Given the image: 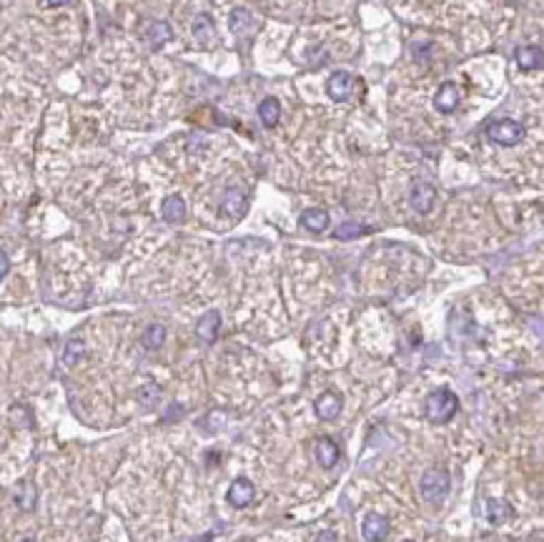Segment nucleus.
<instances>
[{"label": "nucleus", "mask_w": 544, "mask_h": 542, "mask_svg": "<svg viewBox=\"0 0 544 542\" xmlns=\"http://www.w3.org/2000/svg\"><path fill=\"white\" fill-rule=\"evenodd\" d=\"M259 118H261V123H264L266 128H274L276 123H279V118H281V103H279V98H266V100H261V105H259Z\"/></svg>", "instance_id": "19"}, {"label": "nucleus", "mask_w": 544, "mask_h": 542, "mask_svg": "<svg viewBox=\"0 0 544 542\" xmlns=\"http://www.w3.org/2000/svg\"><path fill=\"white\" fill-rule=\"evenodd\" d=\"M514 58H517V66L522 68V71H537V68H542V48H539V45H522V48H517Z\"/></svg>", "instance_id": "13"}, {"label": "nucleus", "mask_w": 544, "mask_h": 542, "mask_svg": "<svg viewBox=\"0 0 544 542\" xmlns=\"http://www.w3.org/2000/svg\"><path fill=\"white\" fill-rule=\"evenodd\" d=\"M456 410H459V397H456L451 389L441 387V389H436V392L429 394L427 420L432 422V425H446V422L456 415Z\"/></svg>", "instance_id": "1"}, {"label": "nucleus", "mask_w": 544, "mask_h": 542, "mask_svg": "<svg viewBox=\"0 0 544 542\" xmlns=\"http://www.w3.org/2000/svg\"><path fill=\"white\" fill-rule=\"evenodd\" d=\"M158 397H161V389L156 387V384H143L141 392H138V399H141V404H146V407H156Z\"/></svg>", "instance_id": "24"}, {"label": "nucleus", "mask_w": 544, "mask_h": 542, "mask_svg": "<svg viewBox=\"0 0 544 542\" xmlns=\"http://www.w3.org/2000/svg\"><path fill=\"white\" fill-rule=\"evenodd\" d=\"M228 502L233 504V507H248V504L253 502V497H256V487H253V482L248 480V477H236V480L231 482V487H228Z\"/></svg>", "instance_id": "5"}, {"label": "nucleus", "mask_w": 544, "mask_h": 542, "mask_svg": "<svg viewBox=\"0 0 544 542\" xmlns=\"http://www.w3.org/2000/svg\"><path fill=\"white\" fill-rule=\"evenodd\" d=\"M487 136H490V141H494L497 146L509 149V146L522 144V139L527 136V131H524V126L519 121L502 118V121H492L490 126H487Z\"/></svg>", "instance_id": "3"}, {"label": "nucleus", "mask_w": 544, "mask_h": 542, "mask_svg": "<svg viewBox=\"0 0 544 542\" xmlns=\"http://www.w3.org/2000/svg\"><path fill=\"white\" fill-rule=\"evenodd\" d=\"M449 475H446L444 470H439V467H432V470H427L422 475V482H419V490H422V497L424 502L429 504H439L441 500L446 497V492H449Z\"/></svg>", "instance_id": "2"}, {"label": "nucleus", "mask_w": 544, "mask_h": 542, "mask_svg": "<svg viewBox=\"0 0 544 542\" xmlns=\"http://www.w3.org/2000/svg\"><path fill=\"white\" fill-rule=\"evenodd\" d=\"M143 347L146 349H158V347H163V342H166V327L163 324H151L146 332H143Z\"/></svg>", "instance_id": "21"}, {"label": "nucleus", "mask_w": 544, "mask_h": 542, "mask_svg": "<svg viewBox=\"0 0 544 542\" xmlns=\"http://www.w3.org/2000/svg\"><path fill=\"white\" fill-rule=\"evenodd\" d=\"M228 25H231V33L238 35V38H246L248 33L253 30V16L246 11V8H236L228 18Z\"/></svg>", "instance_id": "15"}, {"label": "nucleus", "mask_w": 544, "mask_h": 542, "mask_svg": "<svg viewBox=\"0 0 544 542\" xmlns=\"http://www.w3.org/2000/svg\"><path fill=\"white\" fill-rule=\"evenodd\" d=\"M352 86H354L352 73L339 71V73H334V76L329 78V83H326V91H329V96L336 100V103H341V100H347L349 96H352Z\"/></svg>", "instance_id": "8"}, {"label": "nucleus", "mask_w": 544, "mask_h": 542, "mask_svg": "<svg viewBox=\"0 0 544 542\" xmlns=\"http://www.w3.org/2000/svg\"><path fill=\"white\" fill-rule=\"evenodd\" d=\"M313 410H316V417H319V420L331 422L341 415V410H344V399H341L336 392H324L319 399H316Z\"/></svg>", "instance_id": "7"}, {"label": "nucleus", "mask_w": 544, "mask_h": 542, "mask_svg": "<svg viewBox=\"0 0 544 542\" xmlns=\"http://www.w3.org/2000/svg\"><path fill=\"white\" fill-rule=\"evenodd\" d=\"M361 233H366V226H361V224L347 221V224H341V226L336 229L334 236H336V238H357V236H361Z\"/></svg>", "instance_id": "23"}, {"label": "nucleus", "mask_w": 544, "mask_h": 542, "mask_svg": "<svg viewBox=\"0 0 544 542\" xmlns=\"http://www.w3.org/2000/svg\"><path fill=\"white\" fill-rule=\"evenodd\" d=\"M35 500H38V492H35V487L30 482H21L16 490V502L23 512H30L35 507Z\"/></svg>", "instance_id": "20"}, {"label": "nucleus", "mask_w": 544, "mask_h": 542, "mask_svg": "<svg viewBox=\"0 0 544 542\" xmlns=\"http://www.w3.org/2000/svg\"><path fill=\"white\" fill-rule=\"evenodd\" d=\"M193 33H196L201 40H206L209 35H214V23H211L206 16H198L196 23H193Z\"/></svg>", "instance_id": "25"}, {"label": "nucleus", "mask_w": 544, "mask_h": 542, "mask_svg": "<svg viewBox=\"0 0 544 542\" xmlns=\"http://www.w3.org/2000/svg\"><path fill=\"white\" fill-rule=\"evenodd\" d=\"M219 329H221V314L216 309L206 311L196 324V337L201 339L204 344H211L216 337H219Z\"/></svg>", "instance_id": "9"}, {"label": "nucleus", "mask_w": 544, "mask_h": 542, "mask_svg": "<svg viewBox=\"0 0 544 542\" xmlns=\"http://www.w3.org/2000/svg\"><path fill=\"white\" fill-rule=\"evenodd\" d=\"M170 38H173V30H170V25L166 21H154L149 25V30H146V43H149L151 50L163 48Z\"/></svg>", "instance_id": "11"}, {"label": "nucleus", "mask_w": 544, "mask_h": 542, "mask_svg": "<svg viewBox=\"0 0 544 542\" xmlns=\"http://www.w3.org/2000/svg\"><path fill=\"white\" fill-rule=\"evenodd\" d=\"M316 542H339V535L334 530H324L316 535Z\"/></svg>", "instance_id": "27"}, {"label": "nucleus", "mask_w": 544, "mask_h": 542, "mask_svg": "<svg viewBox=\"0 0 544 542\" xmlns=\"http://www.w3.org/2000/svg\"><path fill=\"white\" fill-rule=\"evenodd\" d=\"M246 209H248V199L241 188H231V191L226 194L224 206H221L224 216H231V219H241V216L246 214Z\"/></svg>", "instance_id": "10"}, {"label": "nucleus", "mask_w": 544, "mask_h": 542, "mask_svg": "<svg viewBox=\"0 0 544 542\" xmlns=\"http://www.w3.org/2000/svg\"><path fill=\"white\" fill-rule=\"evenodd\" d=\"M83 354H86V347H83L81 339H71V342L66 344V349H63V364L66 367L78 364V362L83 359Z\"/></svg>", "instance_id": "22"}, {"label": "nucleus", "mask_w": 544, "mask_h": 542, "mask_svg": "<svg viewBox=\"0 0 544 542\" xmlns=\"http://www.w3.org/2000/svg\"><path fill=\"white\" fill-rule=\"evenodd\" d=\"M389 530H391L389 520L379 512L366 514V520H364V525H361V535L366 542H381L386 535H389Z\"/></svg>", "instance_id": "6"}, {"label": "nucleus", "mask_w": 544, "mask_h": 542, "mask_svg": "<svg viewBox=\"0 0 544 542\" xmlns=\"http://www.w3.org/2000/svg\"><path fill=\"white\" fill-rule=\"evenodd\" d=\"M68 0H48V6H66Z\"/></svg>", "instance_id": "28"}, {"label": "nucleus", "mask_w": 544, "mask_h": 542, "mask_svg": "<svg viewBox=\"0 0 544 542\" xmlns=\"http://www.w3.org/2000/svg\"><path fill=\"white\" fill-rule=\"evenodd\" d=\"M316 459L321 467H334L339 462V444L331 437H321L316 442Z\"/></svg>", "instance_id": "16"}, {"label": "nucleus", "mask_w": 544, "mask_h": 542, "mask_svg": "<svg viewBox=\"0 0 544 542\" xmlns=\"http://www.w3.org/2000/svg\"><path fill=\"white\" fill-rule=\"evenodd\" d=\"M23 542H35V540H23Z\"/></svg>", "instance_id": "29"}, {"label": "nucleus", "mask_w": 544, "mask_h": 542, "mask_svg": "<svg viewBox=\"0 0 544 542\" xmlns=\"http://www.w3.org/2000/svg\"><path fill=\"white\" fill-rule=\"evenodd\" d=\"M8 271H11V259H8L6 251L0 249V282H3V277H6Z\"/></svg>", "instance_id": "26"}, {"label": "nucleus", "mask_w": 544, "mask_h": 542, "mask_svg": "<svg viewBox=\"0 0 544 542\" xmlns=\"http://www.w3.org/2000/svg\"><path fill=\"white\" fill-rule=\"evenodd\" d=\"M459 103V88L454 83H444L434 96V108L439 113H451Z\"/></svg>", "instance_id": "12"}, {"label": "nucleus", "mask_w": 544, "mask_h": 542, "mask_svg": "<svg viewBox=\"0 0 544 542\" xmlns=\"http://www.w3.org/2000/svg\"><path fill=\"white\" fill-rule=\"evenodd\" d=\"M301 226L308 229L313 233H321L326 226H329V214L324 209H308L301 214Z\"/></svg>", "instance_id": "17"}, {"label": "nucleus", "mask_w": 544, "mask_h": 542, "mask_svg": "<svg viewBox=\"0 0 544 542\" xmlns=\"http://www.w3.org/2000/svg\"><path fill=\"white\" fill-rule=\"evenodd\" d=\"M409 201H412V209L417 211V214H429L436 201V188L429 181H424V178H419V181L412 186Z\"/></svg>", "instance_id": "4"}, {"label": "nucleus", "mask_w": 544, "mask_h": 542, "mask_svg": "<svg viewBox=\"0 0 544 542\" xmlns=\"http://www.w3.org/2000/svg\"><path fill=\"white\" fill-rule=\"evenodd\" d=\"M511 507L507 502H502V500H490L487 502V520H490V525H504L507 520H511Z\"/></svg>", "instance_id": "18"}, {"label": "nucleus", "mask_w": 544, "mask_h": 542, "mask_svg": "<svg viewBox=\"0 0 544 542\" xmlns=\"http://www.w3.org/2000/svg\"><path fill=\"white\" fill-rule=\"evenodd\" d=\"M161 216H163V221L168 224H181L183 219H186V204H183L181 196H168V199H163Z\"/></svg>", "instance_id": "14"}]
</instances>
